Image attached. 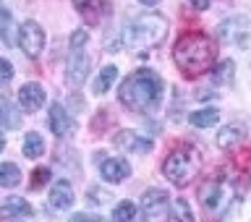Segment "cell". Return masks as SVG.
Here are the masks:
<instances>
[{
  "mask_svg": "<svg viewBox=\"0 0 251 222\" xmlns=\"http://www.w3.org/2000/svg\"><path fill=\"white\" fill-rule=\"evenodd\" d=\"M188 121H191L194 128H212L217 121H220V110L215 107H201V110H194L191 115H188Z\"/></svg>",
  "mask_w": 251,
  "mask_h": 222,
  "instance_id": "cell-17",
  "label": "cell"
},
{
  "mask_svg": "<svg viewBox=\"0 0 251 222\" xmlns=\"http://www.w3.org/2000/svg\"><path fill=\"white\" fill-rule=\"evenodd\" d=\"M50 175H52V173L47 170V168H37V170H34V178H31V188H39L42 183H47V180H50Z\"/></svg>",
  "mask_w": 251,
  "mask_h": 222,
  "instance_id": "cell-28",
  "label": "cell"
},
{
  "mask_svg": "<svg viewBox=\"0 0 251 222\" xmlns=\"http://www.w3.org/2000/svg\"><path fill=\"white\" fill-rule=\"evenodd\" d=\"M19 183H21L19 165H13V162H3V165H0V186H3V188H13Z\"/></svg>",
  "mask_w": 251,
  "mask_h": 222,
  "instance_id": "cell-21",
  "label": "cell"
},
{
  "mask_svg": "<svg viewBox=\"0 0 251 222\" xmlns=\"http://www.w3.org/2000/svg\"><path fill=\"white\" fill-rule=\"evenodd\" d=\"M243 136H246L243 125H225V128L217 133V147H220V149H230V147L238 144Z\"/></svg>",
  "mask_w": 251,
  "mask_h": 222,
  "instance_id": "cell-20",
  "label": "cell"
},
{
  "mask_svg": "<svg viewBox=\"0 0 251 222\" xmlns=\"http://www.w3.org/2000/svg\"><path fill=\"white\" fill-rule=\"evenodd\" d=\"M47 125H50V131L55 133V136H68V133H74L76 123L74 118L68 115V110L63 105H50V113H47Z\"/></svg>",
  "mask_w": 251,
  "mask_h": 222,
  "instance_id": "cell-9",
  "label": "cell"
},
{
  "mask_svg": "<svg viewBox=\"0 0 251 222\" xmlns=\"http://www.w3.org/2000/svg\"><path fill=\"white\" fill-rule=\"evenodd\" d=\"M139 3H141V5H157L160 0H139Z\"/></svg>",
  "mask_w": 251,
  "mask_h": 222,
  "instance_id": "cell-32",
  "label": "cell"
},
{
  "mask_svg": "<svg viewBox=\"0 0 251 222\" xmlns=\"http://www.w3.org/2000/svg\"><path fill=\"white\" fill-rule=\"evenodd\" d=\"M168 34V19L157 13H144L133 19L123 31V42L133 47V50H147V47H157Z\"/></svg>",
  "mask_w": 251,
  "mask_h": 222,
  "instance_id": "cell-3",
  "label": "cell"
},
{
  "mask_svg": "<svg viewBox=\"0 0 251 222\" xmlns=\"http://www.w3.org/2000/svg\"><path fill=\"white\" fill-rule=\"evenodd\" d=\"M173 60L186 76H201L215 66L217 60V45L209 34L201 31H186L173 45Z\"/></svg>",
  "mask_w": 251,
  "mask_h": 222,
  "instance_id": "cell-1",
  "label": "cell"
},
{
  "mask_svg": "<svg viewBox=\"0 0 251 222\" xmlns=\"http://www.w3.org/2000/svg\"><path fill=\"white\" fill-rule=\"evenodd\" d=\"M233 74H235V63L223 60L217 68H212V81L215 84H227V81H233Z\"/></svg>",
  "mask_w": 251,
  "mask_h": 222,
  "instance_id": "cell-25",
  "label": "cell"
},
{
  "mask_svg": "<svg viewBox=\"0 0 251 222\" xmlns=\"http://www.w3.org/2000/svg\"><path fill=\"white\" fill-rule=\"evenodd\" d=\"M233 196H235V194H233V183H230L225 175H217V178H209L207 183L201 186L199 201H201L204 212L209 215V220H212V217L220 220V217H223V212L230 207Z\"/></svg>",
  "mask_w": 251,
  "mask_h": 222,
  "instance_id": "cell-5",
  "label": "cell"
},
{
  "mask_svg": "<svg viewBox=\"0 0 251 222\" xmlns=\"http://www.w3.org/2000/svg\"><path fill=\"white\" fill-rule=\"evenodd\" d=\"M0 37L5 45H11V11L0 8Z\"/></svg>",
  "mask_w": 251,
  "mask_h": 222,
  "instance_id": "cell-26",
  "label": "cell"
},
{
  "mask_svg": "<svg viewBox=\"0 0 251 222\" xmlns=\"http://www.w3.org/2000/svg\"><path fill=\"white\" fill-rule=\"evenodd\" d=\"M188 3H191L196 11H204V8H209V0H188Z\"/></svg>",
  "mask_w": 251,
  "mask_h": 222,
  "instance_id": "cell-31",
  "label": "cell"
},
{
  "mask_svg": "<svg viewBox=\"0 0 251 222\" xmlns=\"http://www.w3.org/2000/svg\"><path fill=\"white\" fill-rule=\"evenodd\" d=\"M162 97V81L154 71L149 68H139L126 78L118 89V99H121L123 107L133 110V113H147L160 105Z\"/></svg>",
  "mask_w": 251,
  "mask_h": 222,
  "instance_id": "cell-2",
  "label": "cell"
},
{
  "mask_svg": "<svg viewBox=\"0 0 251 222\" xmlns=\"http://www.w3.org/2000/svg\"><path fill=\"white\" fill-rule=\"evenodd\" d=\"M217 222H251V186L233 196L230 207L223 212V217Z\"/></svg>",
  "mask_w": 251,
  "mask_h": 222,
  "instance_id": "cell-7",
  "label": "cell"
},
{
  "mask_svg": "<svg viewBox=\"0 0 251 222\" xmlns=\"http://www.w3.org/2000/svg\"><path fill=\"white\" fill-rule=\"evenodd\" d=\"M115 147L121 149V152H136V154H144L152 149V141L144 139L141 133L136 131H118L115 133Z\"/></svg>",
  "mask_w": 251,
  "mask_h": 222,
  "instance_id": "cell-10",
  "label": "cell"
},
{
  "mask_svg": "<svg viewBox=\"0 0 251 222\" xmlns=\"http://www.w3.org/2000/svg\"><path fill=\"white\" fill-rule=\"evenodd\" d=\"M74 186L68 183V180H55L52 188H50V204L55 209H68L71 204H74Z\"/></svg>",
  "mask_w": 251,
  "mask_h": 222,
  "instance_id": "cell-15",
  "label": "cell"
},
{
  "mask_svg": "<svg viewBox=\"0 0 251 222\" xmlns=\"http://www.w3.org/2000/svg\"><path fill=\"white\" fill-rule=\"evenodd\" d=\"M168 207H170V196L160 191V188H152V191L144 194L141 199V209L147 212V217H160V215H168Z\"/></svg>",
  "mask_w": 251,
  "mask_h": 222,
  "instance_id": "cell-12",
  "label": "cell"
},
{
  "mask_svg": "<svg viewBox=\"0 0 251 222\" xmlns=\"http://www.w3.org/2000/svg\"><path fill=\"white\" fill-rule=\"evenodd\" d=\"M196 170H199V154H196L191 147L173 149V152L165 157V162H162V173H165V178H168L173 186L191 183Z\"/></svg>",
  "mask_w": 251,
  "mask_h": 222,
  "instance_id": "cell-4",
  "label": "cell"
},
{
  "mask_svg": "<svg viewBox=\"0 0 251 222\" xmlns=\"http://www.w3.org/2000/svg\"><path fill=\"white\" fill-rule=\"evenodd\" d=\"M86 76H89V55L81 50H74L66 66V81L71 86H81L86 81Z\"/></svg>",
  "mask_w": 251,
  "mask_h": 222,
  "instance_id": "cell-8",
  "label": "cell"
},
{
  "mask_svg": "<svg viewBox=\"0 0 251 222\" xmlns=\"http://www.w3.org/2000/svg\"><path fill=\"white\" fill-rule=\"evenodd\" d=\"M74 3H76L78 11L86 16L89 24H100L110 13V5L105 3V0H74Z\"/></svg>",
  "mask_w": 251,
  "mask_h": 222,
  "instance_id": "cell-16",
  "label": "cell"
},
{
  "mask_svg": "<svg viewBox=\"0 0 251 222\" xmlns=\"http://www.w3.org/2000/svg\"><path fill=\"white\" fill-rule=\"evenodd\" d=\"M133 217H136V204L128 201V199L118 204V207L113 209V215H110L113 222H133Z\"/></svg>",
  "mask_w": 251,
  "mask_h": 222,
  "instance_id": "cell-23",
  "label": "cell"
},
{
  "mask_svg": "<svg viewBox=\"0 0 251 222\" xmlns=\"http://www.w3.org/2000/svg\"><path fill=\"white\" fill-rule=\"evenodd\" d=\"M168 222H194L191 204H188L186 199H176L168 207Z\"/></svg>",
  "mask_w": 251,
  "mask_h": 222,
  "instance_id": "cell-19",
  "label": "cell"
},
{
  "mask_svg": "<svg viewBox=\"0 0 251 222\" xmlns=\"http://www.w3.org/2000/svg\"><path fill=\"white\" fill-rule=\"evenodd\" d=\"M0 217L3 220H19V217H31V204L21 196H8L0 207Z\"/></svg>",
  "mask_w": 251,
  "mask_h": 222,
  "instance_id": "cell-14",
  "label": "cell"
},
{
  "mask_svg": "<svg viewBox=\"0 0 251 222\" xmlns=\"http://www.w3.org/2000/svg\"><path fill=\"white\" fill-rule=\"evenodd\" d=\"M21 152H24V157H29V160H37V157H42V154H45V139L39 136L37 131H29L26 136H24Z\"/></svg>",
  "mask_w": 251,
  "mask_h": 222,
  "instance_id": "cell-18",
  "label": "cell"
},
{
  "mask_svg": "<svg viewBox=\"0 0 251 222\" xmlns=\"http://www.w3.org/2000/svg\"><path fill=\"white\" fill-rule=\"evenodd\" d=\"M115 78H118V68L115 66H105L100 71L97 81H94V94H105L110 86L115 84Z\"/></svg>",
  "mask_w": 251,
  "mask_h": 222,
  "instance_id": "cell-22",
  "label": "cell"
},
{
  "mask_svg": "<svg viewBox=\"0 0 251 222\" xmlns=\"http://www.w3.org/2000/svg\"><path fill=\"white\" fill-rule=\"evenodd\" d=\"M0 123L5 125V128H16L19 125V113H16V107L11 105V99H0Z\"/></svg>",
  "mask_w": 251,
  "mask_h": 222,
  "instance_id": "cell-24",
  "label": "cell"
},
{
  "mask_svg": "<svg viewBox=\"0 0 251 222\" xmlns=\"http://www.w3.org/2000/svg\"><path fill=\"white\" fill-rule=\"evenodd\" d=\"M19 102L26 113H37L39 107L45 105V89L37 81H29L19 89Z\"/></svg>",
  "mask_w": 251,
  "mask_h": 222,
  "instance_id": "cell-13",
  "label": "cell"
},
{
  "mask_svg": "<svg viewBox=\"0 0 251 222\" xmlns=\"http://www.w3.org/2000/svg\"><path fill=\"white\" fill-rule=\"evenodd\" d=\"M71 222H100V220L92 217V215H74V217H71Z\"/></svg>",
  "mask_w": 251,
  "mask_h": 222,
  "instance_id": "cell-30",
  "label": "cell"
},
{
  "mask_svg": "<svg viewBox=\"0 0 251 222\" xmlns=\"http://www.w3.org/2000/svg\"><path fill=\"white\" fill-rule=\"evenodd\" d=\"M3 149H5V136L0 133V152H3Z\"/></svg>",
  "mask_w": 251,
  "mask_h": 222,
  "instance_id": "cell-33",
  "label": "cell"
},
{
  "mask_svg": "<svg viewBox=\"0 0 251 222\" xmlns=\"http://www.w3.org/2000/svg\"><path fill=\"white\" fill-rule=\"evenodd\" d=\"M84 42H86V31H84V29L74 31V37H71V50H81Z\"/></svg>",
  "mask_w": 251,
  "mask_h": 222,
  "instance_id": "cell-29",
  "label": "cell"
},
{
  "mask_svg": "<svg viewBox=\"0 0 251 222\" xmlns=\"http://www.w3.org/2000/svg\"><path fill=\"white\" fill-rule=\"evenodd\" d=\"M100 173H102V180H107V183H123L131 175V165L123 157H110V160L102 162Z\"/></svg>",
  "mask_w": 251,
  "mask_h": 222,
  "instance_id": "cell-11",
  "label": "cell"
},
{
  "mask_svg": "<svg viewBox=\"0 0 251 222\" xmlns=\"http://www.w3.org/2000/svg\"><path fill=\"white\" fill-rule=\"evenodd\" d=\"M19 47L26 58H39L45 50V29L37 21H24L19 26Z\"/></svg>",
  "mask_w": 251,
  "mask_h": 222,
  "instance_id": "cell-6",
  "label": "cell"
},
{
  "mask_svg": "<svg viewBox=\"0 0 251 222\" xmlns=\"http://www.w3.org/2000/svg\"><path fill=\"white\" fill-rule=\"evenodd\" d=\"M13 78V63L0 58V84H8Z\"/></svg>",
  "mask_w": 251,
  "mask_h": 222,
  "instance_id": "cell-27",
  "label": "cell"
}]
</instances>
